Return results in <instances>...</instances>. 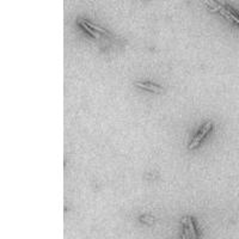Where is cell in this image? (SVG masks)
I'll use <instances>...</instances> for the list:
<instances>
[{
	"mask_svg": "<svg viewBox=\"0 0 239 239\" xmlns=\"http://www.w3.org/2000/svg\"><path fill=\"white\" fill-rule=\"evenodd\" d=\"M205 137H206L205 133H203V132H200V133L197 134V137H195V139H194V140L190 142V145H189V148H190V150H192V148H196L198 145H200V142H201V140H202Z\"/></svg>",
	"mask_w": 239,
	"mask_h": 239,
	"instance_id": "obj_4",
	"label": "cell"
},
{
	"mask_svg": "<svg viewBox=\"0 0 239 239\" xmlns=\"http://www.w3.org/2000/svg\"><path fill=\"white\" fill-rule=\"evenodd\" d=\"M78 23H79V24H80V25H82V27H84V29H85V30H86V31H87V32H89L92 37H95V38H99V37H101V35L98 34V31L93 30V29H92V27L87 24V22L86 21H84V19H79Z\"/></svg>",
	"mask_w": 239,
	"mask_h": 239,
	"instance_id": "obj_2",
	"label": "cell"
},
{
	"mask_svg": "<svg viewBox=\"0 0 239 239\" xmlns=\"http://www.w3.org/2000/svg\"><path fill=\"white\" fill-rule=\"evenodd\" d=\"M187 224H188V228H189L190 236H192L194 238H196V231H195V227H194L192 219H191L190 217H187Z\"/></svg>",
	"mask_w": 239,
	"mask_h": 239,
	"instance_id": "obj_5",
	"label": "cell"
},
{
	"mask_svg": "<svg viewBox=\"0 0 239 239\" xmlns=\"http://www.w3.org/2000/svg\"><path fill=\"white\" fill-rule=\"evenodd\" d=\"M205 4H208V6L211 7V11H213V12H220V11L224 8L222 5L218 4V2L214 1V0H205Z\"/></svg>",
	"mask_w": 239,
	"mask_h": 239,
	"instance_id": "obj_3",
	"label": "cell"
},
{
	"mask_svg": "<svg viewBox=\"0 0 239 239\" xmlns=\"http://www.w3.org/2000/svg\"><path fill=\"white\" fill-rule=\"evenodd\" d=\"M227 11H228V13H230V17H231V19H232L233 22H236V23H237V24L239 25V17L236 13H234V11H233L232 8H227Z\"/></svg>",
	"mask_w": 239,
	"mask_h": 239,
	"instance_id": "obj_6",
	"label": "cell"
},
{
	"mask_svg": "<svg viewBox=\"0 0 239 239\" xmlns=\"http://www.w3.org/2000/svg\"><path fill=\"white\" fill-rule=\"evenodd\" d=\"M137 86L141 87V89L152 91V92H156V93L163 92V89H162L160 86H157V85H154V84H150V82H137Z\"/></svg>",
	"mask_w": 239,
	"mask_h": 239,
	"instance_id": "obj_1",
	"label": "cell"
}]
</instances>
